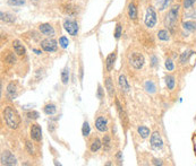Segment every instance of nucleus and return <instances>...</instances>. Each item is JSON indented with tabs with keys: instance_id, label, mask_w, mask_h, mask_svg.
<instances>
[{
	"instance_id": "1",
	"label": "nucleus",
	"mask_w": 196,
	"mask_h": 166,
	"mask_svg": "<svg viewBox=\"0 0 196 166\" xmlns=\"http://www.w3.org/2000/svg\"><path fill=\"white\" fill-rule=\"evenodd\" d=\"M2 116L8 128L17 129L21 124V116L13 106H6L2 111Z\"/></svg>"
},
{
	"instance_id": "2",
	"label": "nucleus",
	"mask_w": 196,
	"mask_h": 166,
	"mask_svg": "<svg viewBox=\"0 0 196 166\" xmlns=\"http://www.w3.org/2000/svg\"><path fill=\"white\" fill-rule=\"evenodd\" d=\"M179 5H175L169 9L168 14L166 15V18H164V25L167 26L168 29H170V31L176 29V26L178 24V20H179Z\"/></svg>"
},
{
	"instance_id": "3",
	"label": "nucleus",
	"mask_w": 196,
	"mask_h": 166,
	"mask_svg": "<svg viewBox=\"0 0 196 166\" xmlns=\"http://www.w3.org/2000/svg\"><path fill=\"white\" fill-rule=\"evenodd\" d=\"M144 63H145L144 55H142V53H139V52H133L132 55H129V64L134 69H136V70L142 69Z\"/></svg>"
},
{
	"instance_id": "4",
	"label": "nucleus",
	"mask_w": 196,
	"mask_h": 166,
	"mask_svg": "<svg viewBox=\"0 0 196 166\" xmlns=\"http://www.w3.org/2000/svg\"><path fill=\"white\" fill-rule=\"evenodd\" d=\"M0 162H1V165L5 166H11L17 164L16 157L14 156L9 150H3L2 153H1V155H0Z\"/></svg>"
},
{
	"instance_id": "5",
	"label": "nucleus",
	"mask_w": 196,
	"mask_h": 166,
	"mask_svg": "<svg viewBox=\"0 0 196 166\" xmlns=\"http://www.w3.org/2000/svg\"><path fill=\"white\" fill-rule=\"evenodd\" d=\"M157 13H155V10L153 7H148V10H146V15H145V18H144V22H145V25L148 26V28H152V27H154L155 24H157Z\"/></svg>"
},
{
	"instance_id": "6",
	"label": "nucleus",
	"mask_w": 196,
	"mask_h": 166,
	"mask_svg": "<svg viewBox=\"0 0 196 166\" xmlns=\"http://www.w3.org/2000/svg\"><path fill=\"white\" fill-rule=\"evenodd\" d=\"M64 28L66 32L71 36H76L78 34V24L71 19H65L64 22Z\"/></svg>"
},
{
	"instance_id": "7",
	"label": "nucleus",
	"mask_w": 196,
	"mask_h": 166,
	"mask_svg": "<svg viewBox=\"0 0 196 166\" xmlns=\"http://www.w3.org/2000/svg\"><path fill=\"white\" fill-rule=\"evenodd\" d=\"M41 48L45 52H55L57 50V42L53 38L48 37L41 41Z\"/></svg>"
},
{
	"instance_id": "8",
	"label": "nucleus",
	"mask_w": 196,
	"mask_h": 166,
	"mask_svg": "<svg viewBox=\"0 0 196 166\" xmlns=\"http://www.w3.org/2000/svg\"><path fill=\"white\" fill-rule=\"evenodd\" d=\"M151 146L154 149H161L163 147V140L161 138V134L157 132V131H154L153 133L151 134Z\"/></svg>"
},
{
	"instance_id": "9",
	"label": "nucleus",
	"mask_w": 196,
	"mask_h": 166,
	"mask_svg": "<svg viewBox=\"0 0 196 166\" xmlns=\"http://www.w3.org/2000/svg\"><path fill=\"white\" fill-rule=\"evenodd\" d=\"M30 136L32 138V140L40 142L42 140V129L40 127V124H33L31 127V131H30Z\"/></svg>"
},
{
	"instance_id": "10",
	"label": "nucleus",
	"mask_w": 196,
	"mask_h": 166,
	"mask_svg": "<svg viewBox=\"0 0 196 166\" xmlns=\"http://www.w3.org/2000/svg\"><path fill=\"white\" fill-rule=\"evenodd\" d=\"M95 128L100 131V132H106L108 130V121L107 119L102 115L98 116L97 120H95Z\"/></svg>"
},
{
	"instance_id": "11",
	"label": "nucleus",
	"mask_w": 196,
	"mask_h": 166,
	"mask_svg": "<svg viewBox=\"0 0 196 166\" xmlns=\"http://www.w3.org/2000/svg\"><path fill=\"white\" fill-rule=\"evenodd\" d=\"M39 29L42 34L47 35L48 37H52V36L55 35V29H53V27L50 24H47V23L45 24H41L39 26Z\"/></svg>"
},
{
	"instance_id": "12",
	"label": "nucleus",
	"mask_w": 196,
	"mask_h": 166,
	"mask_svg": "<svg viewBox=\"0 0 196 166\" xmlns=\"http://www.w3.org/2000/svg\"><path fill=\"white\" fill-rule=\"evenodd\" d=\"M6 95L9 99H15L17 97V88H16V85L14 83H10L9 85L7 86Z\"/></svg>"
},
{
	"instance_id": "13",
	"label": "nucleus",
	"mask_w": 196,
	"mask_h": 166,
	"mask_svg": "<svg viewBox=\"0 0 196 166\" xmlns=\"http://www.w3.org/2000/svg\"><path fill=\"white\" fill-rule=\"evenodd\" d=\"M116 51L112 52V53H110L106 59V68H107V71L110 72V71L112 70L113 68V64H115V61H116Z\"/></svg>"
},
{
	"instance_id": "14",
	"label": "nucleus",
	"mask_w": 196,
	"mask_h": 166,
	"mask_svg": "<svg viewBox=\"0 0 196 166\" xmlns=\"http://www.w3.org/2000/svg\"><path fill=\"white\" fill-rule=\"evenodd\" d=\"M13 48H14L15 53H17L18 55H24L26 53L25 46H24L18 40H15V41L13 42Z\"/></svg>"
},
{
	"instance_id": "15",
	"label": "nucleus",
	"mask_w": 196,
	"mask_h": 166,
	"mask_svg": "<svg viewBox=\"0 0 196 166\" xmlns=\"http://www.w3.org/2000/svg\"><path fill=\"white\" fill-rule=\"evenodd\" d=\"M118 84H119V87H120L121 90H124V92H128L129 88H130L128 80H127V78L125 77V75H120V76H119Z\"/></svg>"
},
{
	"instance_id": "16",
	"label": "nucleus",
	"mask_w": 196,
	"mask_h": 166,
	"mask_svg": "<svg viewBox=\"0 0 196 166\" xmlns=\"http://www.w3.org/2000/svg\"><path fill=\"white\" fill-rule=\"evenodd\" d=\"M104 86H106V90L109 94L110 97H113L115 95V86H113V81L110 77H107L106 81H104Z\"/></svg>"
},
{
	"instance_id": "17",
	"label": "nucleus",
	"mask_w": 196,
	"mask_h": 166,
	"mask_svg": "<svg viewBox=\"0 0 196 166\" xmlns=\"http://www.w3.org/2000/svg\"><path fill=\"white\" fill-rule=\"evenodd\" d=\"M172 1L174 0H155V5H157V9L160 11H163V10H166L168 7L170 6Z\"/></svg>"
},
{
	"instance_id": "18",
	"label": "nucleus",
	"mask_w": 196,
	"mask_h": 166,
	"mask_svg": "<svg viewBox=\"0 0 196 166\" xmlns=\"http://www.w3.org/2000/svg\"><path fill=\"white\" fill-rule=\"evenodd\" d=\"M181 26H183V28L185 29V31H187V32H195L196 31V22L195 20H186V22H184L183 24H181Z\"/></svg>"
},
{
	"instance_id": "19",
	"label": "nucleus",
	"mask_w": 196,
	"mask_h": 166,
	"mask_svg": "<svg viewBox=\"0 0 196 166\" xmlns=\"http://www.w3.org/2000/svg\"><path fill=\"white\" fill-rule=\"evenodd\" d=\"M116 106H117V111H118V113H119V116H120V120H121L122 123H125V122L127 121V116H126L125 111H124V109H122V106H121V104H120V102H119L118 98L116 99Z\"/></svg>"
},
{
	"instance_id": "20",
	"label": "nucleus",
	"mask_w": 196,
	"mask_h": 166,
	"mask_svg": "<svg viewBox=\"0 0 196 166\" xmlns=\"http://www.w3.org/2000/svg\"><path fill=\"white\" fill-rule=\"evenodd\" d=\"M157 38L160 40V41H163V42H167L170 40V33L169 31L167 29H161L157 32Z\"/></svg>"
},
{
	"instance_id": "21",
	"label": "nucleus",
	"mask_w": 196,
	"mask_h": 166,
	"mask_svg": "<svg viewBox=\"0 0 196 166\" xmlns=\"http://www.w3.org/2000/svg\"><path fill=\"white\" fill-rule=\"evenodd\" d=\"M166 85H167L169 90H174L175 86H176V80H175V77L172 75L166 76Z\"/></svg>"
},
{
	"instance_id": "22",
	"label": "nucleus",
	"mask_w": 196,
	"mask_h": 166,
	"mask_svg": "<svg viewBox=\"0 0 196 166\" xmlns=\"http://www.w3.org/2000/svg\"><path fill=\"white\" fill-rule=\"evenodd\" d=\"M61 81L64 85H67L69 81V68H68V66H66L61 71Z\"/></svg>"
},
{
	"instance_id": "23",
	"label": "nucleus",
	"mask_w": 196,
	"mask_h": 166,
	"mask_svg": "<svg viewBox=\"0 0 196 166\" xmlns=\"http://www.w3.org/2000/svg\"><path fill=\"white\" fill-rule=\"evenodd\" d=\"M101 146H102V142H101V140H100L99 138H95V139H93L92 144H91L90 149H91V151H92V153H97L98 150H100Z\"/></svg>"
},
{
	"instance_id": "24",
	"label": "nucleus",
	"mask_w": 196,
	"mask_h": 166,
	"mask_svg": "<svg viewBox=\"0 0 196 166\" xmlns=\"http://www.w3.org/2000/svg\"><path fill=\"white\" fill-rule=\"evenodd\" d=\"M43 111H44V113L47 115H53L56 113V111H57V107H56L55 104L50 103V104H47V105L43 107Z\"/></svg>"
},
{
	"instance_id": "25",
	"label": "nucleus",
	"mask_w": 196,
	"mask_h": 166,
	"mask_svg": "<svg viewBox=\"0 0 196 166\" xmlns=\"http://www.w3.org/2000/svg\"><path fill=\"white\" fill-rule=\"evenodd\" d=\"M137 132H138V134H139L142 138H144V139L150 136V129H148V127H145V125H141V127H138Z\"/></svg>"
},
{
	"instance_id": "26",
	"label": "nucleus",
	"mask_w": 196,
	"mask_h": 166,
	"mask_svg": "<svg viewBox=\"0 0 196 166\" xmlns=\"http://www.w3.org/2000/svg\"><path fill=\"white\" fill-rule=\"evenodd\" d=\"M0 16H1V20H2V22H6V23L15 22V16L9 13H3V11H1Z\"/></svg>"
},
{
	"instance_id": "27",
	"label": "nucleus",
	"mask_w": 196,
	"mask_h": 166,
	"mask_svg": "<svg viewBox=\"0 0 196 166\" xmlns=\"http://www.w3.org/2000/svg\"><path fill=\"white\" fill-rule=\"evenodd\" d=\"M128 16L132 19L137 18V9H136V6L134 3H129L128 6Z\"/></svg>"
},
{
	"instance_id": "28",
	"label": "nucleus",
	"mask_w": 196,
	"mask_h": 166,
	"mask_svg": "<svg viewBox=\"0 0 196 166\" xmlns=\"http://www.w3.org/2000/svg\"><path fill=\"white\" fill-rule=\"evenodd\" d=\"M102 146H103L104 151H108V150H110V148H111V139H110V137L108 134H104V137H103Z\"/></svg>"
},
{
	"instance_id": "29",
	"label": "nucleus",
	"mask_w": 196,
	"mask_h": 166,
	"mask_svg": "<svg viewBox=\"0 0 196 166\" xmlns=\"http://www.w3.org/2000/svg\"><path fill=\"white\" fill-rule=\"evenodd\" d=\"M145 90H146L148 93H150V94H153V93H155L157 87H155L154 83H153L152 80H148V81L145 83Z\"/></svg>"
},
{
	"instance_id": "30",
	"label": "nucleus",
	"mask_w": 196,
	"mask_h": 166,
	"mask_svg": "<svg viewBox=\"0 0 196 166\" xmlns=\"http://www.w3.org/2000/svg\"><path fill=\"white\" fill-rule=\"evenodd\" d=\"M193 52L192 51H185L183 53V55H180V58H179V61H180V63L181 64H185L188 61V59H189V55H192Z\"/></svg>"
},
{
	"instance_id": "31",
	"label": "nucleus",
	"mask_w": 196,
	"mask_h": 166,
	"mask_svg": "<svg viewBox=\"0 0 196 166\" xmlns=\"http://www.w3.org/2000/svg\"><path fill=\"white\" fill-rule=\"evenodd\" d=\"M195 2H196V0H183V8L186 10L190 9V8H193Z\"/></svg>"
},
{
	"instance_id": "32",
	"label": "nucleus",
	"mask_w": 196,
	"mask_h": 166,
	"mask_svg": "<svg viewBox=\"0 0 196 166\" xmlns=\"http://www.w3.org/2000/svg\"><path fill=\"white\" fill-rule=\"evenodd\" d=\"M184 16H185V18H187V19H193V20H195L196 19V9L194 8V9L188 10V11L185 13Z\"/></svg>"
},
{
	"instance_id": "33",
	"label": "nucleus",
	"mask_w": 196,
	"mask_h": 166,
	"mask_svg": "<svg viewBox=\"0 0 196 166\" xmlns=\"http://www.w3.org/2000/svg\"><path fill=\"white\" fill-rule=\"evenodd\" d=\"M82 133H83L84 137H87L90 134V125L86 121L83 123V127H82Z\"/></svg>"
},
{
	"instance_id": "34",
	"label": "nucleus",
	"mask_w": 196,
	"mask_h": 166,
	"mask_svg": "<svg viewBox=\"0 0 196 166\" xmlns=\"http://www.w3.org/2000/svg\"><path fill=\"white\" fill-rule=\"evenodd\" d=\"M59 44H60V46L62 49H66V48H68L69 41H68V38L66 37V36H61V37L59 38Z\"/></svg>"
},
{
	"instance_id": "35",
	"label": "nucleus",
	"mask_w": 196,
	"mask_h": 166,
	"mask_svg": "<svg viewBox=\"0 0 196 166\" xmlns=\"http://www.w3.org/2000/svg\"><path fill=\"white\" fill-rule=\"evenodd\" d=\"M26 0H8L9 6H23Z\"/></svg>"
},
{
	"instance_id": "36",
	"label": "nucleus",
	"mask_w": 196,
	"mask_h": 166,
	"mask_svg": "<svg viewBox=\"0 0 196 166\" xmlns=\"http://www.w3.org/2000/svg\"><path fill=\"white\" fill-rule=\"evenodd\" d=\"M166 68L168 69V71H172L175 69V63L172 59H167L166 60Z\"/></svg>"
},
{
	"instance_id": "37",
	"label": "nucleus",
	"mask_w": 196,
	"mask_h": 166,
	"mask_svg": "<svg viewBox=\"0 0 196 166\" xmlns=\"http://www.w3.org/2000/svg\"><path fill=\"white\" fill-rule=\"evenodd\" d=\"M121 32H122V26L118 23L116 25V29H115V37H116L117 40L121 36Z\"/></svg>"
},
{
	"instance_id": "38",
	"label": "nucleus",
	"mask_w": 196,
	"mask_h": 166,
	"mask_svg": "<svg viewBox=\"0 0 196 166\" xmlns=\"http://www.w3.org/2000/svg\"><path fill=\"white\" fill-rule=\"evenodd\" d=\"M39 112L36 111H30L29 113H27V116H29V119H32V120H36V119H39Z\"/></svg>"
},
{
	"instance_id": "39",
	"label": "nucleus",
	"mask_w": 196,
	"mask_h": 166,
	"mask_svg": "<svg viewBox=\"0 0 196 166\" xmlns=\"http://www.w3.org/2000/svg\"><path fill=\"white\" fill-rule=\"evenodd\" d=\"M6 61L8 63H15L16 62V58L14 55V53H9V55L6 57Z\"/></svg>"
},
{
	"instance_id": "40",
	"label": "nucleus",
	"mask_w": 196,
	"mask_h": 166,
	"mask_svg": "<svg viewBox=\"0 0 196 166\" xmlns=\"http://www.w3.org/2000/svg\"><path fill=\"white\" fill-rule=\"evenodd\" d=\"M25 146H26V150H27V153H29L30 155H33V154H34V148H33L32 144H31L30 141H26Z\"/></svg>"
},
{
	"instance_id": "41",
	"label": "nucleus",
	"mask_w": 196,
	"mask_h": 166,
	"mask_svg": "<svg viewBox=\"0 0 196 166\" xmlns=\"http://www.w3.org/2000/svg\"><path fill=\"white\" fill-rule=\"evenodd\" d=\"M98 97H99L100 99L103 97V90H102V87H101V85H99V88H98Z\"/></svg>"
},
{
	"instance_id": "42",
	"label": "nucleus",
	"mask_w": 196,
	"mask_h": 166,
	"mask_svg": "<svg viewBox=\"0 0 196 166\" xmlns=\"http://www.w3.org/2000/svg\"><path fill=\"white\" fill-rule=\"evenodd\" d=\"M157 58L155 55H153L152 57V66H157Z\"/></svg>"
},
{
	"instance_id": "43",
	"label": "nucleus",
	"mask_w": 196,
	"mask_h": 166,
	"mask_svg": "<svg viewBox=\"0 0 196 166\" xmlns=\"http://www.w3.org/2000/svg\"><path fill=\"white\" fill-rule=\"evenodd\" d=\"M153 165H163V163L160 159H153Z\"/></svg>"
},
{
	"instance_id": "44",
	"label": "nucleus",
	"mask_w": 196,
	"mask_h": 166,
	"mask_svg": "<svg viewBox=\"0 0 196 166\" xmlns=\"http://www.w3.org/2000/svg\"><path fill=\"white\" fill-rule=\"evenodd\" d=\"M117 158H118L119 162H121V151H118V154H117Z\"/></svg>"
},
{
	"instance_id": "45",
	"label": "nucleus",
	"mask_w": 196,
	"mask_h": 166,
	"mask_svg": "<svg viewBox=\"0 0 196 166\" xmlns=\"http://www.w3.org/2000/svg\"><path fill=\"white\" fill-rule=\"evenodd\" d=\"M33 51L35 52L36 55H41V51H40V50H36V49H33Z\"/></svg>"
}]
</instances>
